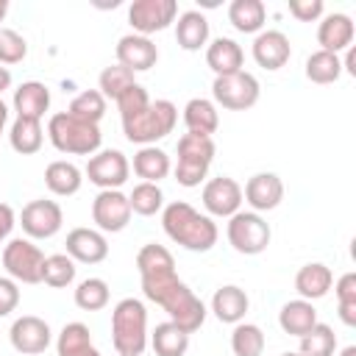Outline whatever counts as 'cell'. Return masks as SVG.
<instances>
[{
  "label": "cell",
  "instance_id": "obj_40",
  "mask_svg": "<svg viewBox=\"0 0 356 356\" xmlns=\"http://www.w3.org/2000/svg\"><path fill=\"white\" fill-rule=\"evenodd\" d=\"M67 114H72V117H78V120H83V122L97 125V122L103 120V114H106V97H103L97 89H83L81 95L72 97Z\"/></svg>",
  "mask_w": 356,
  "mask_h": 356
},
{
  "label": "cell",
  "instance_id": "obj_32",
  "mask_svg": "<svg viewBox=\"0 0 356 356\" xmlns=\"http://www.w3.org/2000/svg\"><path fill=\"white\" fill-rule=\"evenodd\" d=\"M8 142L19 156H33L39 153L42 142H44V131H42V120H25L17 117L8 128Z\"/></svg>",
  "mask_w": 356,
  "mask_h": 356
},
{
  "label": "cell",
  "instance_id": "obj_14",
  "mask_svg": "<svg viewBox=\"0 0 356 356\" xmlns=\"http://www.w3.org/2000/svg\"><path fill=\"white\" fill-rule=\"evenodd\" d=\"M8 339H11V348L17 353H25V356H36V353H44L50 339H53V331L50 325L36 317V314H22L11 323L8 328Z\"/></svg>",
  "mask_w": 356,
  "mask_h": 356
},
{
  "label": "cell",
  "instance_id": "obj_24",
  "mask_svg": "<svg viewBox=\"0 0 356 356\" xmlns=\"http://www.w3.org/2000/svg\"><path fill=\"white\" fill-rule=\"evenodd\" d=\"M331 284H334V273L323 261H309L295 275V289H298V295L303 300H320V298H325L328 289H331Z\"/></svg>",
  "mask_w": 356,
  "mask_h": 356
},
{
  "label": "cell",
  "instance_id": "obj_2",
  "mask_svg": "<svg viewBox=\"0 0 356 356\" xmlns=\"http://www.w3.org/2000/svg\"><path fill=\"white\" fill-rule=\"evenodd\" d=\"M161 228L175 245H181L192 253L211 250L220 236L217 222L209 214H200L186 200H172L161 209Z\"/></svg>",
  "mask_w": 356,
  "mask_h": 356
},
{
  "label": "cell",
  "instance_id": "obj_43",
  "mask_svg": "<svg viewBox=\"0 0 356 356\" xmlns=\"http://www.w3.org/2000/svg\"><path fill=\"white\" fill-rule=\"evenodd\" d=\"M334 292H337L339 320L345 325H356V273L339 275L337 284H334Z\"/></svg>",
  "mask_w": 356,
  "mask_h": 356
},
{
  "label": "cell",
  "instance_id": "obj_10",
  "mask_svg": "<svg viewBox=\"0 0 356 356\" xmlns=\"http://www.w3.org/2000/svg\"><path fill=\"white\" fill-rule=\"evenodd\" d=\"M83 175L89 178V184H95L100 189H120L131 175V161L125 159V153L106 147V150H97L95 156H89Z\"/></svg>",
  "mask_w": 356,
  "mask_h": 356
},
{
  "label": "cell",
  "instance_id": "obj_50",
  "mask_svg": "<svg viewBox=\"0 0 356 356\" xmlns=\"http://www.w3.org/2000/svg\"><path fill=\"white\" fill-rule=\"evenodd\" d=\"M6 122H8V106H6L3 97H0V134L6 131Z\"/></svg>",
  "mask_w": 356,
  "mask_h": 356
},
{
  "label": "cell",
  "instance_id": "obj_44",
  "mask_svg": "<svg viewBox=\"0 0 356 356\" xmlns=\"http://www.w3.org/2000/svg\"><path fill=\"white\" fill-rule=\"evenodd\" d=\"M28 56V42L11 28H0V64H19Z\"/></svg>",
  "mask_w": 356,
  "mask_h": 356
},
{
  "label": "cell",
  "instance_id": "obj_8",
  "mask_svg": "<svg viewBox=\"0 0 356 356\" xmlns=\"http://www.w3.org/2000/svg\"><path fill=\"white\" fill-rule=\"evenodd\" d=\"M3 267L17 284H42L44 253L39 245H33V239L17 236L3 245Z\"/></svg>",
  "mask_w": 356,
  "mask_h": 356
},
{
  "label": "cell",
  "instance_id": "obj_6",
  "mask_svg": "<svg viewBox=\"0 0 356 356\" xmlns=\"http://www.w3.org/2000/svg\"><path fill=\"white\" fill-rule=\"evenodd\" d=\"M214 139L203 136V134H184L178 139V164H175V181L186 189L200 186V181L206 178L211 161H214Z\"/></svg>",
  "mask_w": 356,
  "mask_h": 356
},
{
  "label": "cell",
  "instance_id": "obj_9",
  "mask_svg": "<svg viewBox=\"0 0 356 356\" xmlns=\"http://www.w3.org/2000/svg\"><path fill=\"white\" fill-rule=\"evenodd\" d=\"M259 95H261V86L256 81V75L239 70V72H231V75H217L214 83H211V97H214V106H222L228 111H248L259 103Z\"/></svg>",
  "mask_w": 356,
  "mask_h": 356
},
{
  "label": "cell",
  "instance_id": "obj_27",
  "mask_svg": "<svg viewBox=\"0 0 356 356\" xmlns=\"http://www.w3.org/2000/svg\"><path fill=\"white\" fill-rule=\"evenodd\" d=\"M81 184H83V172H81L78 164H72V161L58 159V161H50V164L44 167V186H47L53 195H58V197L75 195V192L81 189Z\"/></svg>",
  "mask_w": 356,
  "mask_h": 356
},
{
  "label": "cell",
  "instance_id": "obj_33",
  "mask_svg": "<svg viewBox=\"0 0 356 356\" xmlns=\"http://www.w3.org/2000/svg\"><path fill=\"white\" fill-rule=\"evenodd\" d=\"M147 339H150L156 356H186V350H189V334L181 331L170 320L167 323H159Z\"/></svg>",
  "mask_w": 356,
  "mask_h": 356
},
{
  "label": "cell",
  "instance_id": "obj_31",
  "mask_svg": "<svg viewBox=\"0 0 356 356\" xmlns=\"http://www.w3.org/2000/svg\"><path fill=\"white\" fill-rule=\"evenodd\" d=\"M136 270H139V278L170 275V273H175V259H172V253L164 245L147 242L136 253Z\"/></svg>",
  "mask_w": 356,
  "mask_h": 356
},
{
  "label": "cell",
  "instance_id": "obj_23",
  "mask_svg": "<svg viewBox=\"0 0 356 356\" xmlns=\"http://www.w3.org/2000/svg\"><path fill=\"white\" fill-rule=\"evenodd\" d=\"M175 42L186 53H197L200 47L209 44V19L203 11H184L175 19Z\"/></svg>",
  "mask_w": 356,
  "mask_h": 356
},
{
  "label": "cell",
  "instance_id": "obj_4",
  "mask_svg": "<svg viewBox=\"0 0 356 356\" xmlns=\"http://www.w3.org/2000/svg\"><path fill=\"white\" fill-rule=\"evenodd\" d=\"M178 122V108L172 100H150L142 111L122 117V134L128 142L145 147V145H156L159 139H164L167 134H172Z\"/></svg>",
  "mask_w": 356,
  "mask_h": 356
},
{
  "label": "cell",
  "instance_id": "obj_22",
  "mask_svg": "<svg viewBox=\"0 0 356 356\" xmlns=\"http://www.w3.org/2000/svg\"><path fill=\"white\" fill-rule=\"evenodd\" d=\"M17 117L25 120H42L44 111L50 108V89L42 81H25L14 89V100H11Z\"/></svg>",
  "mask_w": 356,
  "mask_h": 356
},
{
  "label": "cell",
  "instance_id": "obj_21",
  "mask_svg": "<svg viewBox=\"0 0 356 356\" xmlns=\"http://www.w3.org/2000/svg\"><path fill=\"white\" fill-rule=\"evenodd\" d=\"M248 309H250V298H248V292H245L242 286H236V284L220 286V289L214 292V298H211V312H214V317H217L220 323H228V325L242 323L245 314H248Z\"/></svg>",
  "mask_w": 356,
  "mask_h": 356
},
{
  "label": "cell",
  "instance_id": "obj_54",
  "mask_svg": "<svg viewBox=\"0 0 356 356\" xmlns=\"http://www.w3.org/2000/svg\"><path fill=\"white\" fill-rule=\"evenodd\" d=\"M281 356H300L298 350H286V353H281Z\"/></svg>",
  "mask_w": 356,
  "mask_h": 356
},
{
  "label": "cell",
  "instance_id": "obj_1",
  "mask_svg": "<svg viewBox=\"0 0 356 356\" xmlns=\"http://www.w3.org/2000/svg\"><path fill=\"white\" fill-rule=\"evenodd\" d=\"M142 281V292L150 303L161 306L170 317V323H175L181 331L195 334L203 323H206V303L175 275H156V278H139Z\"/></svg>",
  "mask_w": 356,
  "mask_h": 356
},
{
  "label": "cell",
  "instance_id": "obj_11",
  "mask_svg": "<svg viewBox=\"0 0 356 356\" xmlns=\"http://www.w3.org/2000/svg\"><path fill=\"white\" fill-rule=\"evenodd\" d=\"M19 225L28 234V239H50V236H56L61 231L64 211H61V206L56 200L39 197V200H31V203L22 206Z\"/></svg>",
  "mask_w": 356,
  "mask_h": 356
},
{
  "label": "cell",
  "instance_id": "obj_5",
  "mask_svg": "<svg viewBox=\"0 0 356 356\" xmlns=\"http://www.w3.org/2000/svg\"><path fill=\"white\" fill-rule=\"evenodd\" d=\"M47 139L53 142V147L58 153L67 156H95L100 150L103 134L100 125L83 122L67 111H58L47 120Z\"/></svg>",
  "mask_w": 356,
  "mask_h": 356
},
{
  "label": "cell",
  "instance_id": "obj_35",
  "mask_svg": "<svg viewBox=\"0 0 356 356\" xmlns=\"http://www.w3.org/2000/svg\"><path fill=\"white\" fill-rule=\"evenodd\" d=\"M264 331L256 323H236L231 331V350L234 356H261L264 353Z\"/></svg>",
  "mask_w": 356,
  "mask_h": 356
},
{
  "label": "cell",
  "instance_id": "obj_36",
  "mask_svg": "<svg viewBox=\"0 0 356 356\" xmlns=\"http://www.w3.org/2000/svg\"><path fill=\"white\" fill-rule=\"evenodd\" d=\"M300 356H334L337 353V334L325 323H314L312 331L300 337Z\"/></svg>",
  "mask_w": 356,
  "mask_h": 356
},
{
  "label": "cell",
  "instance_id": "obj_41",
  "mask_svg": "<svg viewBox=\"0 0 356 356\" xmlns=\"http://www.w3.org/2000/svg\"><path fill=\"white\" fill-rule=\"evenodd\" d=\"M75 306L83 312H100L108 306V284L103 278H83L75 286Z\"/></svg>",
  "mask_w": 356,
  "mask_h": 356
},
{
  "label": "cell",
  "instance_id": "obj_12",
  "mask_svg": "<svg viewBox=\"0 0 356 356\" xmlns=\"http://www.w3.org/2000/svg\"><path fill=\"white\" fill-rule=\"evenodd\" d=\"M175 17H178L175 0H134L128 8V22L139 36H150L156 31L170 28Z\"/></svg>",
  "mask_w": 356,
  "mask_h": 356
},
{
  "label": "cell",
  "instance_id": "obj_17",
  "mask_svg": "<svg viewBox=\"0 0 356 356\" xmlns=\"http://www.w3.org/2000/svg\"><path fill=\"white\" fill-rule=\"evenodd\" d=\"M114 53H117V64H122L134 75L136 72H147L159 61V47L150 42V36H139V33L120 36Z\"/></svg>",
  "mask_w": 356,
  "mask_h": 356
},
{
  "label": "cell",
  "instance_id": "obj_39",
  "mask_svg": "<svg viewBox=\"0 0 356 356\" xmlns=\"http://www.w3.org/2000/svg\"><path fill=\"white\" fill-rule=\"evenodd\" d=\"M92 345V334H89V325L83 323H67L61 331H58V339H56V350L58 356H81L86 353Z\"/></svg>",
  "mask_w": 356,
  "mask_h": 356
},
{
  "label": "cell",
  "instance_id": "obj_28",
  "mask_svg": "<svg viewBox=\"0 0 356 356\" xmlns=\"http://www.w3.org/2000/svg\"><path fill=\"white\" fill-rule=\"evenodd\" d=\"M184 125H186L189 134L211 136L220 128V114H217L214 100H209V97H192L184 106Z\"/></svg>",
  "mask_w": 356,
  "mask_h": 356
},
{
  "label": "cell",
  "instance_id": "obj_13",
  "mask_svg": "<svg viewBox=\"0 0 356 356\" xmlns=\"http://www.w3.org/2000/svg\"><path fill=\"white\" fill-rule=\"evenodd\" d=\"M131 203L128 195H122L120 189H100L97 197L92 200V220L97 225V231L103 234H117L131 222Z\"/></svg>",
  "mask_w": 356,
  "mask_h": 356
},
{
  "label": "cell",
  "instance_id": "obj_7",
  "mask_svg": "<svg viewBox=\"0 0 356 356\" xmlns=\"http://www.w3.org/2000/svg\"><path fill=\"white\" fill-rule=\"evenodd\" d=\"M225 236L231 242V248L236 253H245V256H259L267 250L270 239H273V231H270V222L256 214V211H236L234 217H228V225H225Z\"/></svg>",
  "mask_w": 356,
  "mask_h": 356
},
{
  "label": "cell",
  "instance_id": "obj_47",
  "mask_svg": "<svg viewBox=\"0 0 356 356\" xmlns=\"http://www.w3.org/2000/svg\"><path fill=\"white\" fill-rule=\"evenodd\" d=\"M19 306V284L8 275H0V317H8Z\"/></svg>",
  "mask_w": 356,
  "mask_h": 356
},
{
  "label": "cell",
  "instance_id": "obj_38",
  "mask_svg": "<svg viewBox=\"0 0 356 356\" xmlns=\"http://www.w3.org/2000/svg\"><path fill=\"white\" fill-rule=\"evenodd\" d=\"M128 203H131V211H134V214L153 217V214H159V211L164 209V192H161L159 184L142 181V184H136V186L131 189Z\"/></svg>",
  "mask_w": 356,
  "mask_h": 356
},
{
  "label": "cell",
  "instance_id": "obj_19",
  "mask_svg": "<svg viewBox=\"0 0 356 356\" xmlns=\"http://www.w3.org/2000/svg\"><path fill=\"white\" fill-rule=\"evenodd\" d=\"M67 256L81 264H100L108 256V242L97 228H72L67 234Z\"/></svg>",
  "mask_w": 356,
  "mask_h": 356
},
{
  "label": "cell",
  "instance_id": "obj_30",
  "mask_svg": "<svg viewBox=\"0 0 356 356\" xmlns=\"http://www.w3.org/2000/svg\"><path fill=\"white\" fill-rule=\"evenodd\" d=\"M267 19V8L261 0H234L228 6V22L239 33H261Z\"/></svg>",
  "mask_w": 356,
  "mask_h": 356
},
{
  "label": "cell",
  "instance_id": "obj_49",
  "mask_svg": "<svg viewBox=\"0 0 356 356\" xmlns=\"http://www.w3.org/2000/svg\"><path fill=\"white\" fill-rule=\"evenodd\" d=\"M6 89H11V70L0 64V95H3Z\"/></svg>",
  "mask_w": 356,
  "mask_h": 356
},
{
  "label": "cell",
  "instance_id": "obj_29",
  "mask_svg": "<svg viewBox=\"0 0 356 356\" xmlns=\"http://www.w3.org/2000/svg\"><path fill=\"white\" fill-rule=\"evenodd\" d=\"M170 170H172L170 156L156 145H145L134 153V172L147 184H159L161 178L170 175Z\"/></svg>",
  "mask_w": 356,
  "mask_h": 356
},
{
  "label": "cell",
  "instance_id": "obj_15",
  "mask_svg": "<svg viewBox=\"0 0 356 356\" xmlns=\"http://www.w3.org/2000/svg\"><path fill=\"white\" fill-rule=\"evenodd\" d=\"M242 206V186L231 175H217L203 186V209L209 217H234Z\"/></svg>",
  "mask_w": 356,
  "mask_h": 356
},
{
  "label": "cell",
  "instance_id": "obj_34",
  "mask_svg": "<svg viewBox=\"0 0 356 356\" xmlns=\"http://www.w3.org/2000/svg\"><path fill=\"white\" fill-rule=\"evenodd\" d=\"M342 75V58L337 53H325V50H314L306 58V78L312 83H334Z\"/></svg>",
  "mask_w": 356,
  "mask_h": 356
},
{
  "label": "cell",
  "instance_id": "obj_20",
  "mask_svg": "<svg viewBox=\"0 0 356 356\" xmlns=\"http://www.w3.org/2000/svg\"><path fill=\"white\" fill-rule=\"evenodd\" d=\"M353 36H356V28H353V19L342 11H334V14H325L317 25V44L320 50L325 53H337L339 50H348L353 44Z\"/></svg>",
  "mask_w": 356,
  "mask_h": 356
},
{
  "label": "cell",
  "instance_id": "obj_26",
  "mask_svg": "<svg viewBox=\"0 0 356 356\" xmlns=\"http://www.w3.org/2000/svg\"><path fill=\"white\" fill-rule=\"evenodd\" d=\"M314 323H320V320H317V309H314L312 300H303V298L286 300V303L281 306V312H278V325H281V331H284V334H292V337H298V339H300L306 331H312Z\"/></svg>",
  "mask_w": 356,
  "mask_h": 356
},
{
  "label": "cell",
  "instance_id": "obj_46",
  "mask_svg": "<svg viewBox=\"0 0 356 356\" xmlns=\"http://www.w3.org/2000/svg\"><path fill=\"white\" fill-rule=\"evenodd\" d=\"M323 11H325L323 0H289V14L298 22H317Z\"/></svg>",
  "mask_w": 356,
  "mask_h": 356
},
{
  "label": "cell",
  "instance_id": "obj_42",
  "mask_svg": "<svg viewBox=\"0 0 356 356\" xmlns=\"http://www.w3.org/2000/svg\"><path fill=\"white\" fill-rule=\"evenodd\" d=\"M136 83V75L131 72V70H125L122 64H111V67H106L103 72H100V78H97V92L108 100H117L128 86H134Z\"/></svg>",
  "mask_w": 356,
  "mask_h": 356
},
{
  "label": "cell",
  "instance_id": "obj_37",
  "mask_svg": "<svg viewBox=\"0 0 356 356\" xmlns=\"http://www.w3.org/2000/svg\"><path fill=\"white\" fill-rule=\"evenodd\" d=\"M75 273H78V267L67 253H53V256H44L42 284H47L53 289H64L75 281Z\"/></svg>",
  "mask_w": 356,
  "mask_h": 356
},
{
  "label": "cell",
  "instance_id": "obj_48",
  "mask_svg": "<svg viewBox=\"0 0 356 356\" xmlns=\"http://www.w3.org/2000/svg\"><path fill=\"white\" fill-rule=\"evenodd\" d=\"M14 225H17V214H14V209H11L8 203H3V200H0V245L11 236Z\"/></svg>",
  "mask_w": 356,
  "mask_h": 356
},
{
  "label": "cell",
  "instance_id": "obj_52",
  "mask_svg": "<svg viewBox=\"0 0 356 356\" xmlns=\"http://www.w3.org/2000/svg\"><path fill=\"white\" fill-rule=\"evenodd\" d=\"M339 356H356V345H348V348H342V353Z\"/></svg>",
  "mask_w": 356,
  "mask_h": 356
},
{
  "label": "cell",
  "instance_id": "obj_51",
  "mask_svg": "<svg viewBox=\"0 0 356 356\" xmlns=\"http://www.w3.org/2000/svg\"><path fill=\"white\" fill-rule=\"evenodd\" d=\"M6 14H8V0H0V22L6 19Z\"/></svg>",
  "mask_w": 356,
  "mask_h": 356
},
{
  "label": "cell",
  "instance_id": "obj_16",
  "mask_svg": "<svg viewBox=\"0 0 356 356\" xmlns=\"http://www.w3.org/2000/svg\"><path fill=\"white\" fill-rule=\"evenodd\" d=\"M242 200H248L250 211H256V214L273 211L284 200V181L275 172H256L248 178V184L242 189Z\"/></svg>",
  "mask_w": 356,
  "mask_h": 356
},
{
  "label": "cell",
  "instance_id": "obj_53",
  "mask_svg": "<svg viewBox=\"0 0 356 356\" xmlns=\"http://www.w3.org/2000/svg\"><path fill=\"white\" fill-rule=\"evenodd\" d=\"M81 356H100V350H97V348H89V350H86V353H81Z\"/></svg>",
  "mask_w": 356,
  "mask_h": 356
},
{
  "label": "cell",
  "instance_id": "obj_25",
  "mask_svg": "<svg viewBox=\"0 0 356 356\" xmlns=\"http://www.w3.org/2000/svg\"><path fill=\"white\" fill-rule=\"evenodd\" d=\"M242 61H245V53L242 47L228 39V36H220L214 39L211 44H206V64L209 70L217 75H231V72H239L242 70Z\"/></svg>",
  "mask_w": 356,
  "mask_h": 356
},
{
  "label": "cell",
  "instance_id": "obj_18",
  "mask_svg": "<svg viewBox=\"0 0 356 356\" xmlns=\"http://www.w3.org/2000/svg\"><path fill=\"white\" fill-rule=\"evenodd\" d=\"M250 53H253V61H256L259 67L275 72V70H281V67L289 61V56H292L289 36H286L284 31H261V33H256Z\"/></svg>",
  "mask_w": 356,
  "mask_h": 356
},
{
  "label": "cell",
  "instance_id": "obj_45",
  "mask_svg": "<svg viewBox=\"0 0 356 356\" xmlns=\"http://www.w3.org/2000/svg\"><path fill=\"white\" fill-rule=\"evenodd\" d=\"M114 103H117V108H120V120H122V117H131V114L142 111V108L150 103V97H147V89H145L142 83H134V86H128Z\"/></svg>",
  "mask_w": 356,
  "mask_h": 356
},
{
  "label": "cell",
  "instance_id": "obj_3",
  "mask_svg": "<svg viewBox=\"0 0 356 356\" xmlns=\"http://www.w3.org/2000/svg\"><path fill=\"white\" fill-rule=\"evenodd\" d=\"M147 309L139 298H122L111 309V345L120 356H142L147 348Z\"/></svg>",
  "mask_w": 356,
  "mask_h": 356
}]
</instances>
